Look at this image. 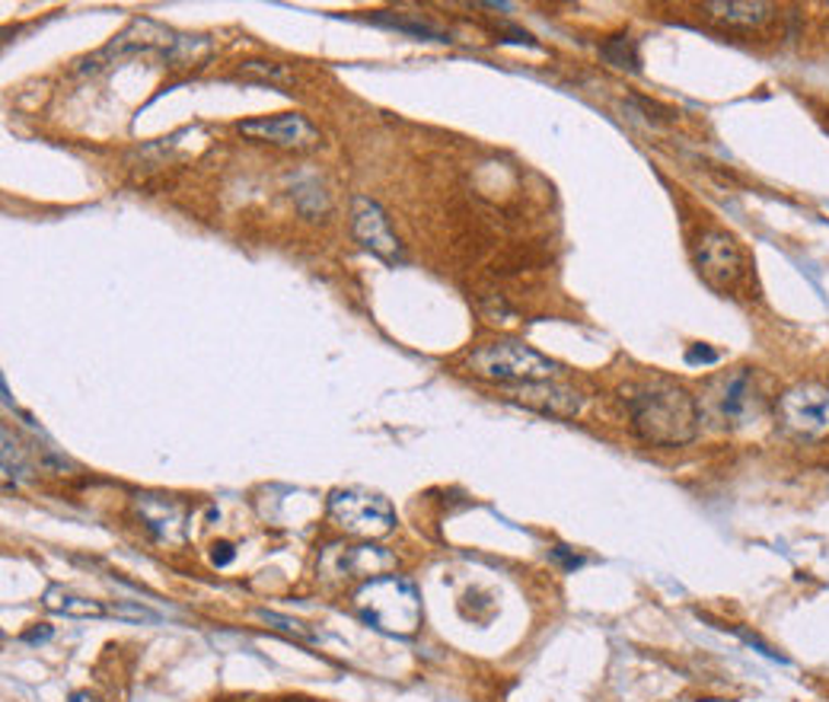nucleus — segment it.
<instances>
[{
  "mask_svg": "<svg viewBox=\"0 0 829 702\" xmlns=\"http://www.w3.org/2000/svg\"><path fill=\"white\" fill-rule=\"evenodd\" d=\"M628 419H632V431L655 448H683L695 441L699 434V403L690 389L667 381H655V384L638 386L628 399Z\"/></svg>",
  "mask_w": 829,
  "mask_h": 702,
  "instance_id": "nucleus-1",
  "label": "nucleus"
},
{
  "mask_svg": "<svg viewBox=\"0 0 829 702\" xmlns=\"http://www.w3.org/2000/svg\"><path fill=\"white\" fill-rule=\"evenodd\" d=\"M351 600H354L357 616L377 632L406 638L421 626V597L409 578H399V575L371 578L354 591Z\"/></svg>",
  "mask_w": 829,
  "mask_h": 702,
  "instance_id": "nucleus-2",
  "label": "nucleus"
},
{
  "mask_svg": "<svg viewBox=\"0 0 829 702\" xmlns=\"http://www.w3.org/2000/svg\"><path fill=\"white\" fill-rule=\"evenodd\" d=\"M469 367H473V374H479L485 381H498V384L549 381L558 371V364L549 361L546 354H540L523 342H514V339L488 342L482 349H476L469 354Z\"/></svg>",
  "mask_w": 829,
  "mask_h": 702,
  "instance_id": "nucleus-3",
  "label": "nucleus"
},
{
  "mask_svg": "<svg viewBox=\"0 0 829 702\" xmlns=\"http://www.w3.org/2000/svg\"><path fill=\"white\" fill-rule=\"evenodd\" d=\"M326 511L351 536H383L396 526V511L383 495L357 489H336L326 501Z\"/></svg>",
  "mask_w": 829,
  "mask_h": 702,
  "instance_id": "nucleus-4",
  "label": "nucleus"
},
{
  "mask_svg": "<svg viewBox=\"0 0 829 702\" xmlns=\"http://www.w3.org/2000/svg\"><path fill=\"white\" fill-rule=\"evenodd\" d=\"M775 416L782 421V428L797 434V438H807V441L827 438L829 386L814 384V381L788 386V389L775 399Z\"/></svg>",
  "mask_w": 829,
  "mask_h": 702,
  "instance_id": "nucleus-5",
  "label": "nucleus"
},
{
  "mask_svg": "<svg viewBox=\"0 0 829 702\" xmlns=\"http://www.w3.org/2000/svg\"><path fill=\"white\" fill-rule=\"evenodd\" d=\"M695 265H699V275L708 281L715 291H730L737 281L743 279L747 256H743V246L737 244L734 234L708 230L695 244Z\"/></svg>",
  "mask_w": 829,
  "mask_h": 702,
  "instance_id": "nucleus-6",
  "label": "nucleus"
},
{
  "mask_svg": "<svg viewBox=\"0 0 829 702\" xmlns=\"http://www.w3.org/2000/svg\"><path fill=\"white\" fill-rule=\"evenodd\" d=\"M708 403H712L715 419L722 421L725 428L750 424V421L760 416L762 409V393L760 384H757V374H753L750 367L730 371V374H725V377L715 384Z\"/></svg>",
  "mask_w": 829,
  "mask_h": 702,
  "instance_id": "nucleus-7",
  "label": "nucleus"
},
{
  "mask_svg": "<svg viewBox=\"0 0 829 702\" xmlns=\"http://www.w3.org/2000/svg\"><path fill=\"white\" fill-rule=\"evenodd\" d=\"M351 234H354V240L364 246V249H371L374 256H381L383 262L396 265V262L406 259L399 237L389 227L386 211L374 199H367V195H357L351 202Z\"/></svg>",
  "mask_w": 829,
  "mask_h": 702,
  "instance_id": "nucleus-8",
  "label": "nucleus"
},
{
  "mask_svg": "<svg viewBox=\"0 0 829 702\" xmlns=\"http://www.w3.org/2000/svg\"><path fill=\"white\" fill-rule=\"evenodd\" d=\"M242 138L259 140V144H275L287 150H310L319 144V132L300 112H281V115H262V118H246L237 125Z\"/></svg>",
  "mask_w": 829,
  "mask_h": 702,
  "instance_id": "nucleus-9",
  "label": "nucleus"
},
{
  "mask_svg": "<svg viewBox=\"0 0 829 702\" xmlns=\"http://www.w3.org/2000/svg\"><path fill=\"white\" fill-rule=\"evenodd\" d=\"M135 508H138V518L144 530L167 543V546H182L185 536H189V505H182L173 495H154V491H144L135 498Z\"/></svg>",
  "mask_w": 829,
  "mask_h": 702,
  "instance_id": "nucleus-10",
  "label": "nucleus"
},
{
  "mask_svg": "<svg viewBox=\"0 0 829 702\" xmlns=\"http://www.w3.org/2000/svg\"><path fill=\"white\" fill-rule=\"evenodd\" d=\"M511 403H518L530 412L549 416V419H575L584 406V396L578 389L555 381H533V384H511L504 389Z\"/></svg>",
  "mask_w": 829,
  "mask_h": 702,
  "instance_id": "nucleus-11",
  "label": "nucleus"
},
{
  "mask_svg": "<svg viewBox=\"0 0 829 702\" xmlns=\"http://www.w3.org/2000/svg\"><path fill=\"white\" fill-rule=\"evenodd\" d=\"M319 568L339 578H381L386 568H396V556L383 546H326Z\"/></svg>",
  "mask_w": 829,
  "mask_h": 702,
  "instance_id": "nucleus-12",
  "label": "nucleus"
},
{
  "mask_svg": "<svg viewBox=\"0 0 829 702\" xmlns=\"http://www.w3.org/2000/svg\"><path fill=\"white\" fill-rule=\"evenodd\" d=\"M175 35L170 30H163L160 23L154 20H135L125 33L118 35L109 48H103L96 58H112V55H132V52H147V48H163L170 52L173 48Z\"/></svg>",
  "mask_w": 829,
  "mask_h": 702,
  "instance_id": "nucleus-13",
  "label": "nucleus"
},
{
  "mask_svg": "<svg viewBox=\"0 0 829 702\" xmlns=\"http://www.w3.org/2000/svg\"><path fill=\"white\" fill-rule=\"evenodd\" d=\"M705 7L715 20H722L727 26H740V30L762 26L772 16V3H762V0H712Z\"/></svg>",
  "mask_w": 829,
  "mask_h": 702,
  "instance_id": "nucleus-14",
  "label": "nucleus"
},
{
  "mask_svg": "<svg viewBox=\"0 0 829 702\" xmlns=\"http://www.w3.org/2000/svg\"><path fill=\"white\" fill-rule=\"evenodd\" d=\"M42 603H45V610H52V613H61V616H77V620H100V616H109V607L100 603V600H90V597H80L68 591V588H61V585H52L45 597H42Z\"/></svg>",
  "mask_w": 829,
  "mask_h": 702,
  "instance_id": "nucleus-15",
  "label": "nucleus"
},
{
  "mask_svg": "<svg viewBox=\"0 0 829 702\" xmlns=\"http://www.w3.org/2000/svg\"><path fill=\"white\" fill-rule=\"evenodd\" d=\"M600 55L610 68L628 70V73H638L641 70V55H638V45L632 35H610L603 45H600Z\"/></svg>",
  "mask_w": 829,
  "mask_h": 702,
  "instance_id": "nucleus-16",
  "label": "nucleus"
},
{
  "mask_svg": "<svg viewBox=\"0 0 829 702\" xmlns=\"http://www.w3.org/2000/svg\"><path fill=\"white\" fill-rule=\"evenodd\" d=\"M374 20H377V23H386V26H393V30H402V33L428 35V38H438V42H447V35L441 33L438 26L424 23V20H409V16H389V13H381V16H374Z\"/></svg>",
  "mask_w": 829,
  "mask_h": 702,
  "instance_id": "nucleus-17",
  "label": "nucleus"
},
{
  "mask_svg": "<svg viewBox=\"0 0 829 702\" xmlns=\"http://www.w3.org/2000/svg\"><path fill=\"white\" fill-rule=\"evenodd\" d=\"M23 456H20V448L10 441V431L3 428V479L10 483V479H20L23 476Z\"/></svg>",
  "mask_w": 829,
  "mask_h": 702,
  "instance_id": "nucleus-18",
  "label": "nucleus"
},
{
  "mask_svg": "<svg viewBox=\"0 0 829 702\" xmlns=\"http://www.w3.org/2000/svg\"><path fill=\"white\" fill-rule=\"evenodd\" d=\"M259 620H265V623H272L275 630L287 632V635H297V638H307L310 642L313 632L304 630L297 620H287V616H281V613H269V610H259Z\"/></svg>",
  "mask_w": 829,
  "mask_h": 702,
  "instance_id": "nucleus-19",
  "label": "nucleus"
},
{
  "mask_svg": "<svg viewBox=\"0 0 829 702\" xmlns=\"http://www.w3.org/2000/svg\"><path fill=\"white\" fill-rule=\"evenodd\" d=\"M242 70H246V73H259V77L275 80V83H287V80H291V70L284 68V65H272V61H246Z\"/></svg>",
  "mask_w": 829,
  "mask_h": 702,
  "instance_id": "nucleus-20",
  "label": "nucleus"
},
{
  "mask_svg": "<svg viewBox=\"0 0 829 702\" xmlns=\"http://www.w3.org/2000/svg\"><path fill=\"white\" fill-rule=\"evenodd\" d=\"M549 556H553V562H558L565 571H575V568H581V565L588 562L584 556H578L575 550H568V546H553V553H549Z\"/></svg>",
  "mask_w": 829,
  "mask_h": 702,
  "instance_id": "nucleus-21",
  "label": "nucleus"
},
{
  "mask_svg": "<svg viewBox=\"0 0 829 702\" xmlns=\"http://www.w3.org/2000/svg\"><path fill=\"white\" fill-rule=\"evenodd\" d=\"M109 613H112V616H125V620H147V623H157V613H150V610H144V607H128V603L109 607Z\"/></svg>",
  "mask_w": 829,
  "mask_h": 702,
  "instance_id": "nucleus-22",
  "label": "nucleus"
},
{
  "mask_svg": "<svg viewBox=\"0 0 829 702\" xmlns=\"http://www.w3.org/2000/svg\"><path fill=\"white\" fill-rule=\"evenodd\" d=\"M718 351L715 349H708V346H692L690 351H686V364H718Z\"/></svg>",
  "mask_w": 829,
  "mask_h": 702,
  "instance_id": "nucleus-23",
  "label": "nucleus"
},
{
  "mask_svg": "<svg viewBox=\"0 0 829 702\" xmlns=\"http://www.w3.org/2000/svg\"><path fill=\"white\" fill-rule=\"evenodd\" d=\"M234 559H237V550H234L230 543H214V550H211V562H214L217 568H227Z\"/></svg>",
  "mask_w": 829,
  "mask_h": 702,
  "instance_id": "nucleus-24",
  "label": "nucleus"
},
{
  "mask_svg": "<svg viewBox=\"0 0 829 702\" xmlns=\"http://www.w3.org/2000/svg\"><path fill=\"white\" fill-rule=\"evenodd\" d=\"M52 638V630L48 626H42V630H30L26 635H23V642H30V645H35V642H48Z\"/></svg>",
  "mask_w": 829,
  "mask_h": 702,
  "instance_id": "nucleus-25",
  "label": "nucleus"
},
{
  "mask_svg": "<svg viewBox=\"0 0 829 702\" xmlns=\"http://www.w3.org/2000/svg\"><path fill=\"white\" fill-rule=\"evenodd\" d=\"M70 702H100L96 697H90L87 690H77V693H70Z\"/></svg>",
  "mask_w": 829,
  "mask_h": 702,
  "instance_id": "nucleus-26",
  "label": "nucleus"
},
{
  "mask_svg": "<svg viewBox=\"0 0 829 702\" xmlns=\"http://www.w3.org/2000/svg\"><path fill=\"white\" fill-rule=\"evenodd\" d=\"M272 702H313V700H272Z\"/></svg>",
  "mask_w": 829,
  "mask_h": 702,
  "instance_id": "nucleus-27",
  "label": "nucleus"
}]
</instances>
